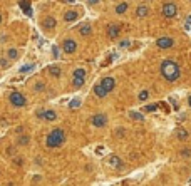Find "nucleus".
<instances>
[{"label": "nucleus", "instance_id": "c9c22d12", "mask_svg": "<svg viewBox=\"0 0 191 186\" xmlns=\"http://www.w3.org/2000/svg\"><path fill=\"white\" fill-rule=\"evenodd\" d=\"M7 154H15V149H14V147H9V149H7Z\"/></svg>", "mask_w": 191, "mask_h": 186}, {"label": "nucleus", "instance_id": "1a4fd4ad", "mask_svg": "<svg viewBox=\"0 0 191 186\" xmlns=\"http://www.w3.org/2000/svg\"><path fill=\"white\" fill-rule=\"evenodd\" d=\"M156 44L161 49H169V47H173V39L171 37H161V39L156 40Z\"/></svg>", "mask_w": 191, "mask_h": 186}, {"label": "nucleus", "instance_id": "20e7f679", "mask_svg": "<svg viewBox=\"0 0 191 186\" xmlns=\"http://www.w3.org/2000/svg\"><path fill=\"white\" fill-rule=\"evenodd\" d=\"M176 14H178V7H176L174 3H164V5H163V15H164V17L171 19Z\"/></svg>", "mask_w": 191, "mask_h": 186}, {"label": "nucleus", "instance_id": "b1692460", "mask_svg": "<svg viewBox=\"0 0 191 186\" xmlns=\"http://www.w3.org/2000/svg\"><path fill=\"white\" fill-rule=\"evenodd\" d=\"M79 106H81V99H77V97L72 99V101L69 102V108H70V109H77Z\"/></svg>", "mask_w": 191, "mask_h": 186}, {"label": "nucleus", "instance_id": "5701e85b", "mask_svg": "<svg viewBox=\"0 0 191 186\" xmlns=\"http://www.w3.org/2000/svg\"><path fill=\"white\" fill-rule=\"evenodd\" d=\"M91 32H92V29H91V25H87V24L81 27V35H89Z\"/></svg>", "mask_w": 191, "mask_h": 186}, {"label": "nucleus", "instance_id": "39448f33", "mask_svg": "<svg viewBox=\"0 0 191 186\" xmlns=\"http://www.w3.org/2000/svg\"><path fill=\"white\" fill-rule=\"evenodd\" d=\"M91 122H92V126L96 127H104L107 124V116L106 114H94L92 119H91Z\"/></svg>", "mask_w": 191, "mask_h": 186}, {"label": "nucleus", "instance_id": "aec40b11", "mask_svg": "<svg viewBox=\"0 0 191 186\" xmlns=\"http://www.w3.org/2000/svg\"><path fill=\"white\" fill-rule=\"evenodd\" d=\"M129 118H131V119H136V121H144L143 112H136V111H131V112H129Z\"/></svg>", "mask_w": 191, "mask_h": 186}, {"label": "nucleus", "instance_id": "c756f323", "mask_svg": "<svg viewBox=\"0 0 191 186\" xmlns=\"http://www.w3.org/2000/svg\"><path fill=\"white\" fill-rule=\"evenodd\" d=\"M44 87H45V86H44V82H37V84H35V87H34V89H35V91H42Z\"/></svg>", "mask_w": 191, "mask_h": 186}, {"label": "nucleus", "instance_id": "4be33fe9", "mask_svg": "<svg viewBox=\"0 0 191 186\" xmlns=\"http://www.w3.org/2000/svg\"><path fill=\"white\" fill-rule=\"evenodd\" d=\"M34 67H35V66H34V64H27V66H24V67H20V74H27V72H30V70H34Z\"/></svg>", "mask_w": 191, "mask_h": 186}, {"label": "nucleus", "instance_id": "f3484780", "mask_svg": "<svg viewBox=\"0 0 191 186\" xmlns=\"http://www.w3.org/2000/svg\"><path fill=\"white\" fill-rule=\"evenodd\" d=\"M29 143H30V136L29 134H22V136L19 137V141H17L19 146H27Z\"/></svg>", "mask_w": 191, "mask_h": 186}, {"label": "nucleus", "instance_id": "412c9836", "mask_svg": "<svg viewBox=\"0 0 191 186\" xmlns=\"http://www.w3.org/2000/svg\"><path fill=\"white\" fill-rule=\"evenodd\" d=\"M84 80H86V77H74L72 79V84H74V87H81L84 84Z\"/></svg>", "mask_w": 191, "mask_h": 186}, {"label": "nucleus", "instance_id": "2f4dec72", "mask_svg": "<svg viewBox=\"0 0 191 186\" xmlns=\"http://www.w3.org/2000/svg\"><path fill=\"white\" fill-rule=\"evenodd\" d=\"M0 66H2L3 69H7V66H9V60H7V59H2V60H0Z\"/></svg>", "mask_w": 191, "mask_h": 186}, {"label": "nucleus", "instance_id": "79ce46f5", "mask_svg": "<svg viewBox=\"0 0 191 186\" xmlns=\"http://www.w3.org/2000/svg\"><path fill=\"white\" fill-rule=\"evenodd\" d=\"M0 24H2V15H0Z\"/></svg>", "mask_w": 191, "mask_h": 186}, {"label": "nucleus", "instance_id": "2eb2a0df", "mask_svg": "<svg viewBox=\"0 0 191 186\" xmlns=\"http://www.w3.org/2000/svg\"><path fill=\"white\" fill-rule=\"evenodd\" d=\"M77 17H79V14H77V12H74V10H69V12H66V14H64V20H66V22H74Z\"/></svg>", "mask_w": 191, "mask_h": 186}, {"label": "nucleus", "instance_id": "7c9ffc66", "mask_svg": "<svg viewBox=\"0 0 191 186\" xmlns=\"http://www.w3.org/2000/svg\"><path fill=\"white\" fill-rule=\"evenodd\" d=\"M129 45H131V40H123V42H121V47H123V49H124V47H129Z\"/></svg>", "mask_w": 191, "mask_h": 186}, {"label": "nucleus", "instance_id": "0eeeda50", "mask_svg": "<svg viewBox=\"0 0 191 186\" xmlns=\"http://www.w3.org/2000/svg\"><path fill=\"white\" fill-rule=\"evenodd\" d=\"M99 84L102 86V89H104L106 92H111V91L114 89V86H116V79L114 77H104Z\"/></svg>", "mask_w": 191, "mask_h": 186}, {"label": "nucleus", "instance_id": "e433bc0d", "mask_svg": "<svg viewBox=\"0 0 191 186\" xmlns=\"http://www.w3.org/2000/svg\"><path fill=\"white\" fill-rule=\"evenodd\" d=\"M123 133H124V129H117V136H119V137L123 136Z\"/></svg>", "mask_w": 191, "mask_h": 186}, {"label": "nucleus", "instance_id": "dca6fc26", "mask_svg": "<svg viewBox=\"0 0 191 186\" xmlns=\"http://www.w3.org/2000/svg\"><path fill=\"white\" fill-rule=\"evenodd\" d=\"M94 94L97 96V97H104V96H107V92L102 89L101 84H96V86H94Z\"/></svg>", "mask_w": 191, "mask_h": 186}, {"label": "nucleus", "instance_id": "72a5a7b5", "mask_svg": "<svg viewBox=\"0 0 191 186\" xmlns=\"http://www.w3.org/2000/svg\"><path fill=\"white\" fill-rule=\"evenodd\" d=\"M42 116H44V109H39V111H37V118L42 119Z\"/></svg>", "mask_w": 191, "mask_h": 186}, {"label": "nucleus", "instance_id": "423d86ee", "mask_svg": "<svg viewBox=\"0 0 191 186\" xmlns=\"http://www.w3.org/2000/svg\"><path fill=\"white\" fill-rule=\"evenodd\" d=\"M62 49H64V52L66 54H74L77 49V44L74 39H66L64 40V44H62Z\"/></svg>", "mask_w": 191, "mask_h": 186}, {"label": "nucleus", "instance_id": "f03ea898", "mask_svg": "<svg viewBox=\"0 0 191 186\" xmlns=\"http://www.w3.org/2000/svg\"><path fill=\"white\" fill-rule=\"evenodd\" d=\"M66 143V131L64 129H54V131H50L47 134V139H45V146L50 147V149H54V147H59L62 146Z\"/></svg>", "mask_w": 191, "mask_h": 186}, {"label": "nucleus", "instance_id": "9d476101", "mask_svg": "<svg viewBox=\"0 0 191 186\" xmlns=\"http://www.w3.org/2000/svg\"><path fill=\"white\" fill-rule=\"evenodd\" d=\"M19 5H20V9L24 10L29 17H32V9H30V0H20L19 2Z\"/></svg>", "mask_w": 191, "mask_h": 186}, {"label": "nucleus", "instance_id": "ea45409f", "mask_svg": "<svg viewBox=\"0 0 191 186\" xmlns=\"http://www.w3.org/2000/svg\"><path fill=\"white\" fill-rule=\"evenodd\" d=\"M188 22H190V24H191V15H190V17H188Z\"/></svg>", "mask_w": 191, "mask_h": 186}, {"label": "nucleus", "instance_id": "473e14b6", "mask_svg": "<svg viewBox=\"0 0 191 186\" xmlns=\"http://www.w3.org/2000/svg\"><path fill=\"white\" fill-rule=\"evenodd\" d=\"M52 52H54V57H59V49L56 47V45L52 47Z\"/></svg>", "mask_w": 191, "mask_h": 186}, {"label": "nucleus", "instance_id": "f257e3e1", "mask_svg": "<svg viewBox=\"0 0 191 186\" xmlns=\"http://www.w3.org/2000/svg\"><path fill=\"white\" fill-rule=\"evenodd\" d=\"M179 74H181V70H179V66L174 62V60H163L161 64V76L168 82H174L176 79L179 77Z\"/></svg>", "mask_w": 191, "mask_h": 186}, {"label": "nucleus", "instance_id": "c85d7f7f", "mask_svg": "<svg viewBox=\"0 0 191 186\" xmlns=\"http://www.w3.org/2000/svg\"><path fill=\"white\" fill-rule=\"evenodd\" d=\"M148 97H149V92H148V91H141V92H139V101H146Z\"/></svg>", "mask_w": 191, "mask_h": 186}, {"label": "nucleus", "instance_id": "a211bd4d", "mask_svg": "<svg viewBox=\"0 0 191 186\" xmlns=\"http://www.w3.org/2000/svg\"><path fill=\"white\" fill-rule=\"evenodd\" d=\"M49 74L54 76V77H59V76H60V67H57V66H50V67H49Z\"/></svg>", "mask_w": 191, "mask_h": 186}, {"label": "nucleus", "instance_id": "6e6552de", "mask_svg": "<svg viewBox=\"0 0 191 186\" xmlns=\"http://www.w3.org/2000/svg\"><path fill=\"white\" fill-rule=\"evenodd\" d=\"M107 163H109V166L116 168V169H121V168H124V163H123V159L119 156H111L107 159Z\"/></svg>", "mask_w": 191, "mask_h": 186}, {"label": "nucleus", "instance_id": "cd10ccee", "mask_svg": "<svg viewBox=\"0 0 191 186\" xmlns=\"http://www.w3.org/2000/svg\"><path fill=\"white\" fill-rule=\"evenodd\" d=\"M156 109H158V104H148V106L144 108V111H146V112H154Z\"/></svg>", "mask_w": 191, "mask_h": 186}, {"label": "nucleus", "instance_id": "a19ab883", "mask_svg": "<svg viewBox=\"0 0 191 186\" xmlns=\"http://www.w3.org/2000/svg\"><path fill=\"white\" fill-rule=\"evenodd\" d=\"M188 102H190V106H191V96H190V99H188Z\"/></svg>", "mask_w": 191, "mask_h": 186}, {"label": "nucleus", "instance_id": "a878e982", "mask_svg": "<svg viewBox=\"0 0 191 186\" xmlns=\"http://www.w3.org/2000/svg\"><path fill=\"white\" fill-rule=\"evenodd\" d=\"M74 77H86V69H76L74 70Z\"/></svg>", "mask_w": 191, "mask_h": 186}, {"label": "nucleus", "instance_id": "7ed1b4c3", "mask_svg": "<svg viewBox=\"0 0 191 186\" xmlns=\"http://www.w3.org/2000/svg\"><path fill=\"white\" fill-rule=\"evenodd\" d=\"M10 102H12V106L14 108H24L25 104H27V99L24 94H20V92H12L10 94Z\"/></svg>", "mask_w": 191, "mask_h": 186}, {"label": "nucleus", "instance_id": "6ab92c4d", "mask_svg": "<svg viewBox=\"0 0 191 186\" xmlns=\"http://www.w3.org/2000/svg\"><path fill=\"white\" fill-rule=\"evenodd\" d=\"M17 57H19V52H17V49H9V50H7V59L15 60Z\"/></svg>", "mask_w": 191, "mask_h": 186}, {"label": "nucleus", "instance_id": "4c0bfd02", "mask_svg": "<svg viewBox=\"0 0 191 186\" xmlns=\"http://www.w3.org/2000/svg\"><path fill=\"white\" fill-rule=\"evenodd\" d=\"M64 2H67V3H74L76 0H64Z\"/></svg>", "mask_w": 191, "mask_h": 186}, {"label": "nucleus", "instance_id": "9b49d317", "mask_svg": "<svg viewBox=\"0 0 191 186\" xmlns=\"http://www.w3.org/2000/svg\"><path fill=\"white\" fill-rule=\"evenodd\" d=\"M56 24H57V22H56L54 17H45V19L42 20V27H44V29H54Z\"/></svg>", "mask_w": 191, "mask_h": 186}, {"label": "nucleus", "instance_id": "bb28decb", "mask_svg": "<svg viewBox=\"0 0 191 186\" xmlns=\"http://www.w3.org/2000/svg\"><path fill=\"white\" fill-rule=\"evenodd\" d=\"M178 137L184 141V139H188V137H190V134H188V131H184V129H178Z\"/></svg>", "mask_w": 191, "mask_h": 186}, {"label": "nucleus", "instance_id": "58836bf2", "mask_svg": "<svg viewBox=\"0 0 191 186\" xmlns=\"http://www.w3.org/2000/svg\"><path fill=\"white\" fill-rule=\"evenodd\" d=\"M89 2H91V3H97V2H99V0H89Z\"/></svg>", "mask_w": 191, "mask_h": 186}, {"label": "nucleus", "instance_id": "393cba45", "mask_svg": "<svg viewBox=\"0 0 191 186\" xmlns=\"http://www.w3.org/2000/svg\"><path fill=\"white\" fill-rule=\"evenodd\" d=\"M126 10H127V3H119L116 7V14H124Z\"/></svg>", "mask_w": 191, "mask_h": 186}, {"label": "nucleus", "instance_id": "ddd939ff", "mask_svg": "<svg viewBox=\"0 0 191 186\" xmlns=\"http://www.w3.org/2000/svg\"><path fill=\"white\" fill-rule=\"evenodd\" d=\"M148 14H149V7H148V5H139V7L136 9V15H137V17H141V19L146 17Z\"/></svg>", "mask_w": 191, "mask_h": 186}, {"label": "nucleus", "instance_id": "f704fd0d", "mask_svg": "<svg viewBox=\"0 0 191 186\" xmlns=\"http://www.w3.org/2000/svg\"><path fill=\"white\" fill-rule=\"evenodd\" d=\"M14 161H15V164H17V166H20V164H22V161H24V159H22V158H17V159H14Z\"/></svg>", "mask_w": 191, "mask_h": 186}, {"label": "nucleus", "instance_id": "f8f14e48", "mask_svg": "<svg viewBox=\"0 0 191 186\" xmlns=\"http://www.w3.org/2000/svg\"><path fill=\"white\" fill-rule=\"evenodd\" d=\"M119 30H121L119 25H109V29H107V35H109L111 39H116V37L119 35Z\"/></svg>", "mask_w": 191, "mask_h": 186}, {"label": "nucleus", "instance_id": "4468645a", "mask_svg": "<svg viewBox=\"0 0 191 186\" xmlns=\"http://www.w3.org/2000/svg\"><path fill=\"white\" fill-rule=\"evenodd\" d=\"M42 119L50 122V121H56V119H57V114H56V111H50V109H49V111H44V116H42Z\"/></svg>", "mask_w": 191, "mask_h": 186}]
</instances>
